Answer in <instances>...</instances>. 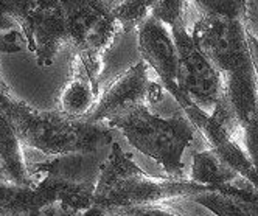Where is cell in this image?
<instances>
[{
	"label": "cell",
	"instance_id": "6da1fadb",
	"mask_svg": "<svg viewBox=\"0 0 258 216\" xmlns=\"http://www.w3.org/2000/svg\"><path fill=\"white\" fill-rule=\"evenodd\" d=\"M5 8L22 33L25 47L44 68L53 65L64 48H70V53L104 74L106 55L121 36L112 16V0L5 2Z\"/></svg>",
	"mask_w": 258,
	"mask_h": 216
},
{
	"label": "cell",
	"instance_id": "7a4b0ae2",
	"mask_svg": "<svg viewBox=\"0 0 258 216\" xmlns=\"http://www.w3.org/2000/svg\"><path fill=\"white\" fill-rule=\"evenodd\" d=\"M191 38L219 70L223 104L236 121L246 153L258 171V71L243 22L198 16Z\"/></svg>",
	"mask_w": 258,
	"mask_h": 216
},
{
	"label": "cell",
	"instance_id": "3957f363",
	"mask_svg": "<svg viewBox=\"0 0 258 216\" xmlns=\"http://www.w3.org/2000/svg\"><path fill=\"white\" fill-rule=\"evenodd\" d=\"M0 115L27 150L45 157L97 154L115 141V131L104 123L72 120L56 109H38L13 91L0 92Z\"/></svg>",
	"mask_w": 258,
	"mask_h": 216
},
{
	"label": "cell",
	"instance_id": "277c9868",
	"mask_svg": "<svg viewBox=\"0 0 258 216\" xmlns=\"http://www.w3.org/2000/svg\"><path fill=\"white\" fill-rule=\"evenodd\" d=\"M212 191L219 190L196 184L185 177H153L146 174L115 140L101 165L92 208L104 214V211L112 208L162 204L177 197L193 199L195 196Z\"/></svg>",
	"mask_w": 258,
	"mask_h": 216
},
{
	"label": "cell",
	"instance_id": "5b68a950",
	"mask_svg": "<svg viewBox=\"0 0 258 216\" xmlns=\"http://www.w3.org/2000/svg\"><path fill=\"white\" fill-rule=\"evenodd\" d=\"M107 126L120 132L137 151L160 164L167 177L183 179L185 165L182 156L198 135V131L185 115L163 118L148 106H142L112 120Z\"/></svg>",
	"mask_w": 258,
	"mask_h": 216
},
{
	"label": "cell",
	"instance_id": "8992f818",
	"mask_svg": "<svg viewBox=\"0 0 258 216\" xmlns=\"http://www.w3.org/2000/svg\"><path fill=\"white\" fill-rule=\"evenodd\" d=\"M171 36L179 58L177 86L188 101L212 114L223 97V78L219 70L199 48L185 24L171 27Z\"/></svg>",
	"mask_w": 258,
	"mask_h": 216
},
{
	"label": "cell",
	"instance_id": "52a82bcc",
	"mask_svg": "<svg viewBox=\"0 0 258 216\" xmlns=\"http://www.w3.org/2000/svg\"><path fill=\"white\" fill-rule=\"evenodd\" d=\"M154 83L156 81L150 80L146 62L140 59L129 65L106 87H103V94L95 111L86 121L107 124L142 106H148V98Z\"/></svg>",
	"mask_w": 258,
	"mask_h": 216
},
{
	"label": "cell",
	"instance_id": "ba28073f",
	"mask_svg": "<svg viewBox=\"0 0 258 216\" xmlns=\"http://www.w3.org/2000/svg\"><path fill=\"white\" fill-rule=\"evenodd\" d=\"M137 50L140 59L156 71L160 84L171 94L177 104L180 106L187 101L177 86L179 58L173 36L167 27L151 14L137 30Z\"/></svg>",
	"mask_w": 258,
	"mask_h": 216
},
{
	"label": "cell",
	"instance_id": "9c48e42d",
	"mask_svg": "<svg viewBox=\"0 0 258 216\" xmlns=\"http://www.w3.org/2000/svg\"><path fill=\"white\" fill-rule=\"evenodd\" d=\"M179 107L193 124L198 134L202 137V140L206 141L209 150L216 154L226 165H229L238 176H241L258 188V171L253 162L250 160L249 154L238 145L236 140L224 131L223 126L216 123L210 114L204 112L201 107L188 100L183 101Z\"/></svg>",
	"mask_w": 258,
	"mask_h": 216
},
{
	"label": "cell",
	"instance_id": "30bf717a",
	"mask_svg": "<svg viewBox=\"0 0 258 216\" xmlns=\"http://www.w3.org/2000/svg\"><path fill=\"white\" fill-rule=\"evenodd\" d=\"M101 75L77 53H72L69 75L59 89L56 111L72 120H87L101 98Z\"/></svg>",
	"mask_w": 258,
	"mask_h": 216
},
{
	"label": "cell",
	"instance_id": "8fae6325",
	"mask_svg": "<svg viewBox=\"0 0 258 216\" xmlns=\"http://www.w3.org/2000/svg\"><path fill=\"white\" fill-rule=\"evenodd\" d=\"M27 148L7 120L0 115V173L16 187L31 188V162L27 157Z\"/></svg>",
	"mask_w": 258,
	"mask_h": 216
},
{
	"label": "cell",
	"instance_id": "7c38bea8",
	"mask_svg": "<svg viewBox=\"0 0 258 216\" xmlns=\"http://www.w3.org/2000/svg\"><path fill=\"white\" fill-rule=\"evenodd\" d=\"M190 181L206 187H215L221 193H239L250 184L210 150L199 151L193 156Z\"/></svg>",
	"mask_w": 258,
	"mask_h": 216
},
{
	"label": "cell",
	"instance_id": "4fadbf2b",
	"mask_svg": "<svg viewBox=\"0 0 258 216\" xmlns=\"http://www.w3.org/2000/svg\"><path fill=\"white\" fill-rule=\"evenodd\" d=\"M193 201L216 216H258V188L252 184L239 193L212 191L195 196Z\"/></svg>",
	"mask_w": 258,
	"mask_h": 216
},
{
	"label": "cell",
	"instance_id": "5bb4252c",
	"mask_svg": "<svg viewBox=\"0 0 258 216\" xmlns=\"http://www.w3.org/2000/svg\"><path fill=\"white\" fill-rule=\"evenodd\" d=\"M153 2H139V0H112V16L121 30V34L137 33L139 27L151 14Z\"/></svg>",
	"mask_w": 258,
	"mask_h": 216
},
{
	"label": "cell",
	"instance_id": "9a60e30c",
	"mask_svg": "<svg viewBox=\"0 0 258 216\" xmlns=\"http://www.w3.org/2000/svg\"><path fill=\"white\" fill-rule=\"evenodd\" d=\"M190 7L198 16H215L224 17L230 21H239L246 24L247 21V2L232 0V2H190Z\"/></svg>",
	"mask_w": 258,
	"mask_h": 216
},
{
	"label": "cell",
	"instance_id": "2e32d148",
	"mask_svg": "<svg viewBox=\"0 0 258 216\" xmlns=\"http://www.w3.org/2000/svg\"><path fill=\"white\" fill-rule=\"evenodd\" d=\"M187 11L188 2H180V0H157V2H153L151 7V16L154 19L170 27L185 24Z\"/></svg>",
	"mask_w": 258,
	"mask_h": 216
},
{
	"label": "cell",
	"instance_id": "e0dca14e",
	"mask_svg": "<svg viewBox=\"0 0 258 216\" xmlns=\"http://www.w3.org/2000/svg\"><path fill=\"white\" fill-rule=\"evenodd\" d=\"M104 216H187L162 204H146L136 207H120L104 211Z\"/></svg>",
	"mask_w": 258,
	"mask_h": 216
},
{
	"label": "cell",
	"instance_id": "ac0fdd59",
	"mask_svg": "<svg viewBox=\"0 0 258 216\" xmlns=\"http://www.w3.org/2000/svg\"><path fill=\"white\" fill-rule=\"evenodd\" d=\"M25 47V41L22 38V33L19 30H11L0 33V55H10V53H17ZM11 87L5 83L2 74H0V92H10Z\"/></svg>",
	"mask_w": 258,
	"mask_h": 216
},
{
	"label": "cell",
	"instance_id": "d6986e66",
	"mask_svg": "<svg viewBox=\"0 0 258 216\" xmlns=\"http://www.w3.org/2000/svg\"><path fill=\"white\" fill-rule=\"evenodd\" d=\"M11 30H17L16 22L11 19L10 14L7 13L5 2H0V33L11 31Z\"/></svg>",
	"mask_w": 258,
	"mask_h": 216
},
{
	"label": "cell",
	"instance_id": "ffe728a7",
	"mask_svg": "<svg viewBox=\"0 0 258 216\" xmlns=\"http://www.w3.org/2000/svg\"><path fill=\"white\" fill-rule=\"evenodd\" d=\"M247 38H249L250 51H252V56H253V61H255V65H256V71H258V39L252 33H249V30H247Z\"/></svg>",
	"mask_w": 258,
	"mask_h": 216
}]
</instances>
